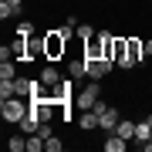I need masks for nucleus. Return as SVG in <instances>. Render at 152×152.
Wrapping results in <instances>:
<instances>
[{
	"label": "nucleus",
	"mask_w": 152,
	"mask_h": 152,
	"mask_svg": "<svg viewBox=\"0 0 152 152\" xmlns=\"http://www.w3.org/2000/svg\"><path fill=\"white\" fill-rule=\"evenodd\" d=\"M10 54H14V61H27V37H14L10 44Z\"/></svg>",
	"instance_id": "9"
},
{
	"label": "nucleus",
	"mask_w": 152,
	"mask_h": 152,
	"mask_svg": "<svg viewBox=\"0 0 152 152\" xmlns=\"http://www.w3.org/2000/svg\"><path fill=\"white\" fill-rule=\"evenodd\" d=\"M75 34H78V37H81V41H91V37H95L98 31L91 27V24H78V31H75Z\"/></svg>",
	"instance_id": "19"
},
{
	"label": "nucleus",
	"mask_w": 152,
	"mask_h": 152,
	"mask_svg": "<svg viewBox=\"0 0 152 152\" xmlns=\"http://www.w3.org/2000/svg\"><path fill=\"white\" fill-rule=\"evenodd\" d=\"M34 58H44V34L41 37H27V61Z\"/></svg>",
	"instance_id": "11"
},
{
	"label": "nucleus",
	"mask_w": 152,
	"mask_h": 152,
	"mask_svg": "<svg viewBox=\"0 0 152 152\" xmlns=\"http://www.w3.org/2000/svg\"><path fill=\"white\" fill-rule=\"evenodd\" d=\"M7 78H17V61H0V81H7Z\"/></svg>",
	"instance_id": "16"
},
{
	"label": "nucleus",
	"mask_w": 152,
	"mask_h": 152,
	"mask_svg": "<svg viewBox=\"0 0 152 152\" xmlns=\"http://www.w3.org/2000/svg\"><path fill=\"white\" fill-rule=\"evenodd\" d=\"M125 61V37H115V64Z\"/></svg>",
	"instance_id": "22"
},
{
	"label": "nucleus",
	"mask_w": 152,
	"mask_h": 152,
	"mask_svg": "<svg viewBox=\"0 0 152 152\" xmlns=\"http://www.w3.org/2000/svg\"><path fill=\"white\" fill-rule=\"evenodd\" d=\"M7 149L10 152H27V135H10L7 139Z\"/></svg>",
	"instance_id": "17"
},
{
	"label": "nucleus",
	"mask_w": 152,
	"mask_h": 152,
	"mask_svg": "<svg viewBox=\"0 0 152 152\" xmlns=\"http://www.w3.org/2000/svg\"><path fill=\"white\" fill-rule=\"evenodd\" d=\"M41 149H44V135H41V132L27 135V152H41Z\"/></svg>",
	"instance_id": "18"
},
{
	"label": "nucleus",
	"mask_w": 152,
	"mask_h": 152,
	"mask_svg": "<svg viewBox=\"0 0 152 152\" xmlns=\"http://www.w3.org/2000/svg\"><path fill=\"white\" fill-rule=\"evenodd\" d=\"M149 88H152V85H149Z\"/></svg>",
	"instance_id": "25"
},
{
	"label": "nucleus",
	"mask_w": 152,
	"mask_h": 152,
	"mask_svg": "<svg viewBox=\"0 0 152 152\" xmlns=\"http://www.w3.org/2000/svg\"><path fill=\"white\" fill-rule=\"evenodd\" d=\"M78 129H85V132H91V129H98V112H95V108H88V112H81V118H78Z\"/></svg>",
	"instance_id": "12"
},
{
	"label": "nucleus",
	"mask_w": 152,
	"mask_h": 152,
	"mask_svg": "<svg viewBox=\"0 0 152 152\" xmlns=\"http://www.w3.org/2000/svg\"><path fill=\"white\" fill-rule=\"evenodd\" d=\"M118 108H115V105H108V108L105 112H98V129H105V132H115V125H118Z\"/></svg>",
	"instance_id": "6"
},
{
	"label": "nucleus",
	"mask_w": 152,
	"mask_h": 152,
	"mask_svg": "<svg viewBox=\"0 0 152 152\" xmlns=\"http://www.w3.org/2000/svg\"><path fill=\"white\" fill-rule=\"evenodd\" d=\"M44 149H48V152H61L64 142H61V135H51V139H44Z\"/></svg>",
	"instance_id": "20"
},
{
	"label": "nucleus",
	"mask_w": 152,
	"mask_h": 152,
	"mask_svg": "<svg viewBox=\"0 0 152 152\" xmlns=\"http://www.w3.org/2000/svg\"><path fill=\"white\" fill-rule=\"evenodd\" d=\"M129 149V139H122L118 132H108V139H105V152H125Z\"/></svg>",
	"instance_id": "8"
},
{
	"label": "nucleus",
	"mask_w": 152,
	"mask_h": 152,
	"mask_svg": "<svg viewBox=\"0 0 152 152\" xmlns=\"http://www.w3.org/2000/svg\"><path fill=\"white\" fill-rule=\"evenodd\" d=\"M145 58H152V37L145 41Z\"/></svg>",
	"instance_id": "24"
},
{
	"label": "nucleus",
	"mask_w": 152,
	"mask_h": 152,
	"mask_svg": "<svg viewBox=\"0 0 152 152\" xmlns=\"http://www.w3.org/2000/svg\"><path fill=\"white\" fill-rule=\"evenodd\" d=\"M68 37H64V31H48L44 34V61H61L64 58V51H68Z\"/></svg>",
	"instance_id": "2"
},
{
	"label": "nucleus",
	"mask_w": 152,
	"mask_h": 152,
	"mask_svg": "<svg viewBox=\"0 0 152 152\" xmlns=\"http://www.w3.org/2000/svg\"><path fill=\"white\" fill-rule=\"evenodd\" d=\"M37 132H41L44 139H51V135H54V125H51V122H41V129H37Z\"/></svg>",
	"instance_id": "23"
},
{
	"label": "nucleus",
	"mask_w": 152,
	"mask_h": 152,
	"mask_svg": "<svg viewBox=\"0 0 152 152\" xmlns=\"http://www.w3.org/2000/svg\"><path fill=\"white\" fill-rule=\"evenodd\" d=\"M68 78H75V81H81V78H88V68H85V54L68 61Z\"/></svg>",
	"instance_id": "7"
},
{
	"label": "nucleus",
	"mask_w": 152,
	"mask_h": 152,
	"mask_svg": "<svg viewBox=\"0 0 152 152\" xmlns=\"http://www.w3.org/2000/svg\"><path fill=\"white\" fill-rule=\"evenodd\" d=\"M149 139H152V122H149V118L135 122V139H132V142H139V145H142V142H149Z\"/></svg>",
	"instance_id": "10"
},
{
	"label": "nucleus",
	"mask_w": 152,
	"mask_h": 152,
	"mask_svg": "<svg viewBox=\"0 0 152 152\" xmlns=\"http://www.w3.org/2000/svg\"><path fill=\"white\" fill-rule=\"evenodd\" d=\"M142 58H145V41L142 37H135V34H129V37H125V61L118 68H135V64H142Z\"/></svg>",
	"instance_id": "4"
},
{
	"label": "nucleus",
	"mask_w": 152,
	"mask_h": 152,
	"mask_svg": "<svg viewBox=\"0 0 152 152\" xmlns=\"http://www.w3.org/2000/svg\"><path fill=\"white\" fill-rule=\"evenodd\" d=\"M17 37H34V24L31 20H20V24H17Z\"/></svg>",
	"instance_id": "21"
},
{
	"label": "nucleus",
	"mask_w": 152,
	"mask_h": 152,
	"mask_svg": "<svg viewBox=\"0 0 152 152\" xmlns=\"http://www.w3.org/2000/svg\"><path fill=\"white\" fill-rule=\"evenodd\" d=\"M41 81L48 85V88H51V85H58V81H61V71H58L54 64H44V68H41Z\"/></svg>",
	"instance_id": "15"
},
{
	"label": "nucleus",
	"mask_w": 152,
	"mask_h": 152,
	"mask_svg": "<svg viewBox=\"0 0 152 152\" xmlns=\"http://www.w3.org/2000/svg\"><path fill=\"white\" fill-rule=\"evenodd\" d=\"M85 68H88V78L102 81V78H108L112 71H115V61H112V58H95V61L85 58Z\"/></svg>",
	"instance_id": "5"
},
{
	"label": "nucleus",
	"mask_w": 152,
	"mask_h": 152,
	"mask_svg": "<svg viewBox=\"0 0 152 152\" xmlns=\"http://www.w3.org/2000/svg\"><path fill=\"white\" fill-rule=\"evenodd\" d=\"M27 112H31V98H4V102H0V115L10 125H20Z\"/></svg>",
	"instance_id": "1"
},
{
	"label": "nucleus",
	"mask_w": 152,
	"mask_h": 152,
	"mask_svg": "<svg viewBox=\"0 0 152 152\" xmlns=\"http://www.w3.org/2000/svg\"><path fill=\"white\" fill-rule=\"evenodd\" d=\"M20 4H24V0H4V4H0V20L17 17V14H20Z\"/></svg>",
	"instance_id": "13"
},
{
	"label": "nucleus",
	"mask_w": 152,
	"mask_h": 152,
	"mask_svg": "<svg viewBox=\"0 0 152 152\" xmlns=\"http://www.w3.org/2000/svg\"><path fill=\"white\" fill-rule=\"evenodd\" d=\"M98 98H102V85H98L95 78H88V85L75 91V108L78 112H88V108H95Z\"/></svg>",
	"instance_id": "3"
},
{
	"label": "nucleus",
	"mask_w": 152,
	"mask_h": 152,
	"mask_svg": "<svg viewBox=\"0 0 152 152\" xmlns=\"http://www.w3.org/2000/svg\"><path fill=\"white\" fill-rule=\"evenodd\" d=\"M115 132H118V135L122 139H135V122H132V118H118V125H115Z\"/></svg>",
	"instance_id": "14"
}]
</instances>
